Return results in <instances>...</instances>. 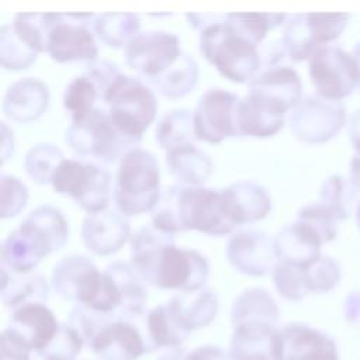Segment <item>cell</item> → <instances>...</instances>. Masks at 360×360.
I'll return each instance as SVG.
<instances>
[{"label": "cell", "mask_w": 360, "mask_h": 360, "mask_svg": "<svg viewBox=\"0 0 360 360\" xmlns=\"http://www.w3.org/2000/svg\"><path fill=\"white\" fill-rule=\"evenodd\" d=\"M131 266L139 278L162 287L198 290L208 277V262L195 250L174 245L173 233L153 225L136 229L131 238Z\"/></svg>", "instance_id": "6da1fadb"}, {"label": "cell", "mask_w": 360, "mask_h": 360, "mask_svg": "<svg viewBox=\"0 0 360 360\" xmlns=\"http://www.w3.org/2000/svg\"><path fill=\"white\" fill-rule=\"evenodd\" d=\"M160 170L153 153L136 148L121 160L114 186V201L125 217L152 211L160 198Z\"/></svg>", "instance_id": "7a4b0ae2"}, {"label": "cell", "mask_w": 360, "mask_h": 360, "mask_svg": "<svg viewBox=\"0 0 360 360\" xmlns=\"http://www.w3.org/2000/svg\"><path fill=\"white\" fill-rule=\"evenodd\" d=\"M200 51L222 76L236 83L250 82L262 62L257 46L231 27L228 14L201 31Z\"/></svg>", "instance_id": "3957f363"}, {"label": "cell", "mask_w": 360, "mask_h": 360, "mask_svg": "<svg viewBox=\"0 0 360 360\" xmlns=\"http://www.w3.org/2000/svg\"><path fill=\"white\" fill-rule=\"evenodd\" d=\"M66 142L80 156H90L103 163H112L136 149L141 138L121 131L111 121L108 112L97 107L83 122L69 127Z\"/></svg>", "instance_id": "277c9868"}, {"label": "cell", "mask_w": 360, "mask_h": 360, "mask_svg": "<svg viewBox=\"0 0 360 360\" xmlns=\"http://www.w3.org/2000/svg\"><path fill=\"white\" fill-rule=\"evenodd\" d=\"M111 121L125 134L142 138L156 117L158 103L153 91L139 79L120 75L103 98Z\"/></svg>", "instance_id": "5b68a950"}, {"label": "cell", "mask_w": 360, "mask_h": 360, "mask_svg": "<svg viewBox=\"0 0 360 360\" xmlns=\"http://www.w3.org/2000/svg\"><path fill=\"white\" fill-rule=\"evenodd\" d=\"M58 194L72 197L89 214L104 211L110 201L111 179L105 167L91 162L65 159L52 177Z\"/></svg>", "instance_id": "8992f818"}, {"label": "cell", "mask_w": 360, "mask_h": 360, "mask_svg": "<svg viewBox=\"0 0 360 360\" xmlns=\"http://www.w3.org/2000/svg\"><path fill=\"white\" fill-rule=\"evenodd\" d=\"M177 207L183 231L197 229L219 236L231 233L238 226L222 190L179 184Z\"/></svg>", "instance_id": "52a82bcc"}, {"label": "cell", "mask_w": 360, "mask_h": 360, "mask_svg": "<svg viewBox=\"0 0 360 360\" xmlns=\"http://www.w3.org/2000/svg\"><path fill=\"white\" fill-rule=\"evenodd\" d=\"M309 75L322 98L338 101L356 87L360 65L354 56L336 46H322L309 59Z\"/></svg>", "instance_id": "ba28073f"}, {"label": "cell", "mask_w": 360, "mask_h": 360, "mask_svg": "<svg viewBox=\"0 0 360 360\" xmlns=\"http://www.w3.org/2000/svg\"><path fill=\"white\" fill-rule=\"evenodd\" d=\"M240 98L222 89L205 91L194 114L195 138L210 143H219L226 138L239 136L238 107Z\"/></svg>", "instance_id": "9c48e42d"}, {"label": "cell", "mask_w": 360, "mask_h": 360, "mask_svg": "<svg viewBox=\"0 0 360 360\" xmlns=\"http://www.w3.org/2000/svg\"><path fill=\"white\" fill-rule=\"evenodd\" d=\"M181 53L179 38L166 31L139 32L124 51L127 65L145 82L169 69Z\"/></svg>", "instance_id": "30bf717a"}, {"label": "cell", "mask_w": 360, "mask_h": 360, "mask_svg": "<svg viewBox=\"0 0 360 360\" xmlns=\"http://www.w3.org/2000/svg\"><path fill=\"white\" fill-rule=\"evenodd\" d=\"M94 18L93 14H59L58 22L52 27L46 53L56 62H96L98 48L94 35L87 28V20Z\"/></svg>", "instance_id": "8fae6325"}, {"label": "cell", "mask_w": 360, "mask_h": 360, "mask_svg": "<svg viewBox=\"0 0 360 360\" xmlns=\"http://www.w3.org/2000/svg\"><path fill=\"white\" fill-rule=\"evenodd\" d=\"M345 121V110L338 101L322 97L301 100L291 111L290 128L295 138L319 143L332 138Z\"/></svg>", "instance_id": "7c38bea8"}, {"label": "cell", "mask_w": 360, "mask_h": 360, "mask_svg": "<svg viewBox=\"0 0 360 360\" xmlns=\"http://www.w3.org/2000/svg\"><path fill=\"white\" fill-rule=\"evenodd\" d=\"M49 253H52V249L46 238L24 219L1 243V267L11 273L27 274Z\"/></svg>", "instance_id": "4fadbf2b"}, {"label": "cell", "mask_w": 360, "mask_h": 360, "mask_svg": "<svg viewBox=\"0 0 360 360\" xmlns=\"http://www.w3.org/2000/svg\"><path fill=\"white\" fill-rule=\"evenodd\" d=\"M228 262L249 276L266 274L276 262L274 239L263 231H240L231 236L226 246Z\"/></svg>", "instance_id": "5bb4252c"}, {"label": "cell", "mask_w": 360, "mask_h": 360, "mask_svg": "<svg viewBox=\"0 0 360 360\" xmlns=\"http://www.w3.org/2000/svg\"><path fill=\"white\" fill-rule=\"evenodd\" d=\"M129 222L120 211H100L87 214L82 224V239L84 246L96 255H111L117 252L129 236Z\"/></svg>", "instance_id": "9a60e30c"}, {"label": "cell", "mask_w": 360, "mask_h": 360, "mask_svg": "<svg viewBox=\"0 0 360 360\" xmlns=\"http://www.w3.org/2000/svg\"><path fill=\"white\" fill-rule=\"evenodd\" d=\"M287 110L270 100L248 93L238 107L239 136L267 138L278 132L284 124Z\"/></svg>", "instance_id": "2e32d148"}, {"label": "cell", "mask_w": 360, "mask_h": 360, "mask_svg": "<svg viewBox=\"0 0 360 360\" xmlns=\"http://www.w3.org/2000/svg\"><path fill=\"white\" fill-rule=\"evenodd\" d=\"M48 103V86L39 79L25 77L8 87L3 100V111L17 122H30L44 114Z\"/></svg>", "instance_id": "e0dca14e"}, {"label": "cell", "mask_w": 360, "mask_h": 360, "mask_svg": "<svg viewBox=\"0 0 360 360\" xmlns=\"http://www.w3.org/2000/svg\"><path fill=\"white\" fill-rule=\"evenodd\" d=\"M249 93L270 100L287 111L301 101V80L288 66H273L249 82Z\"/></svg>", "instance_id": "ac0fdd59"}, {"label": "cell", "mask_w": 360, "mask_h": 360, "mask_svg": "<svg viewBox=\"0 0 360 360\" xmlns=\"http://www.w3.org/2000/svg\"><path fill=\"white\" fill-rule=\"evenodd\" d=\"M73 295L89 308L103 312L111 311L122 302V294L114 277L107 270L103 273L98 271L94 263L77 280Z\"/></svg>", "instance_id": "d6986e66"}, {"label": "cell", "mask_w": 360, "mask_h": 360, "mask_svg": "<svg viewBox=\"0 0 360 360\" xmlns=\"http://www.w3.org/2000/svg\"><path fill=\"white\" fill-rule=\"evenodd\" d=\"M222 193L238 226L264 218L271 208V200L267 191L253 181L233 183L222 188Z\"/></svg>", "instance_id": "ffe728a7"}, {"label": "cell", "mask_w": 360, "mask_h": 360, "mask_svg": "<svg viewBox=\"0 0 360 360\" xmlns=\"http://www.w3.org/2000/svg\"><path fill=\"white\" fill-rule=\"evenodd\" d=\"M319 243L297 222L284 226L274 238L276 257L281 263L308 266L319 255Z\"/></svg>", "instance_id": "44dd1931"}, {"label": "cell", "mask_w": 360, "mask_h": 360, "mask_svg": "<svg viewBox=\"0 0 360 360\" xmlns=\"http://www.w3.org/2000/svg\"><path fill=\"white\" fill-rule=\"evenodd\" d=\"M166 165L183 186H201L212 172V162L194 143L166 153Z\"/></svg>", "instance_id": "7402d4cb"}, {"label": "cell", "mask_w": 360, "mask_h": 360, "mask_svg": "<svg viewBox=\"0 0 360 360\" xmlns=\"http://www.w3.org/2000/svg\"><path fill=\"white\" fill-rule=\"evenodd\" d=\"M198 77V65L193 56L183 52L180 58L159 76L146 80L162 96L179 98L188 94Z\"/></svg>", "instance_id": "603a6c76"}, {"label": "cell", "mask_w": 360, "mask_h": 360, "mask_svg": "<svg viewBox=\"0 0 360 360\" xmlns=\"http://www.w3.org/2000/svg\"><path fill=\"white\" fill-rule=\"evenodd\" d=\"M156 142L167 152L191 145L195 138L194 114L187 108L167 111L156 127Z\"/></svg>", "instance_id": "cb8c5ba5"}, {"label": "cell", "mask_w": 360, "mask_h": 360, "mask_svg": "<svg viewBox=\"0 0 360 360\" xmlns=\"http://www.w3.org/2000/svg\"><path fill=\"white\" fill-rule=\"evenodd\" d=\"M139 17L131 13L96 15L93 22L97 38L111 48L127 46L139 34Z\"/></svg>", "instance_id": "d4e9b609"}, {"label": "cell", "mask_w": 360, "mask_h": 360, "mask_svg": "<svg viewBox=\"0 0 360 360\" xmlns=\"http://www.w3.org/2000/svg\"><path fill=\"white\" fill-rule=\"evenodd\" d=\"M14 322L30 333V343L41 347L48 343L56 332V321L52 312L41 304H25L14 314Z\"/></svg>", "instance_id": "484cf974"}, {"label": "cell", "mask_w": 360, "mask_h": 360, "mask_svg": "<svg viewBox=\"0 0 360 360\" xmlns=\"http://www.w3.org/2000/svg\"><path fill=\"white\" fill-rule=\"evenodd\" d=\"M97 101H101L100 93L86 75L73 79L63 94V105L70 112L72 124L83 122L97 108Z\"/></svg>", "instance_id": "4316f807"}, {"label": "cell", "mask_w": 360, "mask_h": 360, "mask_svg": "<svg viewBox=\"0 0 360 360\" xmlns=\"http://www.w3.org/2000/svg\"><path fill=\"white\" fill-rule=\"evenodd\" d=\"M59 14H18L11 22L15 34L35 52H46L48 35Z\"/></svg>", "instance_id": "83f0119b"}, {"label": "cell", "mask_w": 360, "mask_h": 360, "mask_svg": "<svg viewBox=\"0 0 360 360\" xmlns=\"http://www.w3.org/2000/svg\"><path fill=\"white\" fill-rule=\"evenodd\" d=\"M340 217L323 205L316 202L308 207H304L297 217V224L302 226L319 245L329 242L336 235V221Z\"/></svg>", "instance_id": "f1b7e54d"}, {"label": "cell", "mask_w": 360, "mask_h": 360, "mask_svg": "<svg viewBox=\"0 0 360 360\" xmlns=\"http://www.w3.org/2000/svg\"><path fill=\"white\" fill-rule=\"evenodd\" d=\"M32 224L49 242L52 252L59 250L68 240L69 226L62 212L51 205H41L30 212L25 218Z\"/></svg>", "instance_id": "f546056e"}, {"label": "cell", "mask_w": 360, "mask_h": 360, "mask_svg": "<svg viewBox=\"0 0 360 360\" xmlns=\"http://www.w3.org/2000/svg\"><path fill=\"white\" fill-rule=\"evenodd\" d=\"M65 160L59 148L51 143H39L32 146L25 156V172L37 183H51L52 177Z\"/></svg>", "instance_id": "4dcf8cb0"}, {"label": "cell", "mask_w": 360, "mask_h": 360, "mask_svg": "<svg viewBox=\"0 0 360 360\" xmlns=\"http://www.w3.org/2000/svg\"><path fill=\"white\" fill-rule=\"evenodd\" d=\"M38 52L30 48L14 31L11 24L3 25L0 30V60L1 66L10 70L27 69L35 59Z\"/></svg>", "instance_id": "1f68e13d"}, {"label": "cell", "mask_w": 360, "mask_h": 360, "mask_svg": "<svg viewBox=\"0 0 360 360\" xmlns=\"http://www.w3.org/2000/svg\"><path fill=\"white\" fill-rule=\"evenodd\" d=\"M284 18V14H228V22L231 27L256 46L264 39L267 31L280 25Z\"/></svg>", "instance_id": "d6a6232c"}, {"label": "cell", "mask_w": 360, "mask_h": 360, "mask_svg": "<svg viewBox=\"0 0 360 360\" xmlns=\"http://www.w3.org/2000/svg\"><path fill=\"white\" fill-rule=\"evenodd\" d=\"M177 195H179V183L167 187L162 194L152 210V225L160 231L167 233H176L183 231L179 217L177 207Z\"/></svg>", "instance_id": "836d02e7"}, {"label": "cell", "mask_w": 360, "mask_h": 360, "mask_svg": "<svg viewBox=\"0 0 360 360\" xmlns=\"http://www.w3.org/2000/svg\"><path fill=\"white\" fill-rule=\"evenodd\" d=\"M273 280L280 294L288 298H300L309 290L302 266L278 262L273 269Z\"/></svg>", "instance_id": "e575fe53"}, {"label": "cell", "mask_w": 360, "mask_h": 360, "mask_svg": "<svg viewBox=\"0 0 360 360\" xmlns=\"http://www.w3.org/2000/svg\"><path fill=\"white\" fill-rule=\"evenodd\" d=\"M315 44L322 48L336 39L343 31L347 14H305Z\"/></svg>", "instance_id": "d590c367"}, {"label": "cell", "mask_w": 360, "mask_h": 360, "mask_svg": "<svg viewBox=\"0 0 360 360\" xmlns=\"http://www.w3.org/2000/svg\"><path fill=\"white\" fill-rule=\"evenodd\" d=\"M28 190L22 181L14 176L1 174V218L15 217L27 204Z\"/></svg>", "instance_id": "8d00e7d4"}, {"label": "cell", "mask_w": 360, "mask_h": 360, "mask_svg": "<svg viewBox=\"0 0 360 360\" xmlns=\"http://www.w3.org/2000/svg\"><path fill=\"white\" fill-rule=\"evenodd\" d=\"M304 270L309 290H328L339 280L338 264L326 256H319Z\"/></svg>", "instance_id": "74e56055"}, {"label": "cell", "mask_w": 360, "mask_h": 360, "mask_svg": "<svg viewBox=\"0 0 360 360\" xmlns=\"http://www.w3.org/2000/svg\"><path fill=\"white\" fill-rule=\"evenodd\" d=\"M1 158H3V163L7 160L8 155L13 152V131L8 129V127L6 125V122H1Z\"/></svg>", "instance_id": "f35d334b"}, {"label": "cell", "mask_w": 360, "mask_h": 360, "mask_svg": "<svg viewBox=\"0 0 360 360\" xmlns=\"http://www.w3.org/2000/svg\"><path fill=\"white\" fill-rule=\"evenodd\" d=\"M350 136H352V142L354 145V148L357 149L359 155H360V111L359 114H356V117H353L352 124H350Z\"/></svg>", "instance_id": "ab89813d"}, {"label": "cell", "mask_w": 360, "mask_h": 360, "mask_svg": "<svg viewBox=\"0 0 360 360\" xmlns=\"http://www.w3.org/2000/svg\"><path fill=\"white\" fill-rule=\"evenodd\" d=\"M353 56H354V59L357 60V63L360 65V42L356 45V49H354V55H353Z\"/></svg>", "instance_id": "60d3db41"}, {"label": "cell", "mask_w": 360, "mask_h": 360, "mask_svg": "<svg viewBox=\"0 0 360 360\" xmlns=\"http://www.w3.org/2000/svg\"><path fill=\"white\" fill-rule=\"evenodd\" d=\"M357 221H359V225H360V207H359V211H357Z\"/></svg>", "instance_id": "b9f144b4"}]
</instances>
